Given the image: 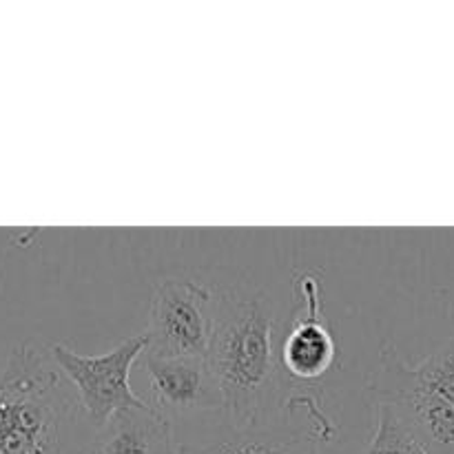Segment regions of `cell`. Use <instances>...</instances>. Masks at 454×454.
Returning <instances> with one entry per match:
<instances>
[{
    "label": "cell",
    "instance_id": "obj_1",
    "mask_svg": "<svg viewBox=\"0 0 454 454\" xmlns=\"http://www.w3.org/2000/svg\"><path fill=\"white\" fill-rule=\"evenodd\" d=\"M208 366L233 430L260 426L266 395L278 372L273 315L260 295L215 288Z\"/></svg>",
    "mask_w": 454,
    "mask_h": 454
},
{
    "label": "cell",
    "instance_id": "obj_2",
    "mask_svg": "<svg viewBox=\"0 0 454 454\" xmlns=\"http://www.w3.org/2000/svg\"><path fill=\"white\" fill-rule=\"evenodd\" d=\"M78 408L51 355L16 346L0 368V454H58L62 426Z\"/></svg>",
    "mask_w": 454,
    "mask_h": 454
},
{
    "label": "cell",
    "instance_id": "obj_3",
    "mask_svg": "<svg viewBox=\"0 0 454 454\" xmlns=\"http://www.w3.org/2000/svg\"><path fill=\"white\" fill-rule=\"evenodd\" d=\"M368 390L388 406L428 454H454V335L421 362L384 344Z\"/></svg>",
    "mask_w": 454,
    "mask_h": 454
},
{
    "label": "cell",
    "instance_id": "obj_4",
    "mask_svg": "<svg viewBox=\"0 0 454 454\" xmlns=\"http://www.w3.org/2000/svg\"><path fill=\"white\" fill-rule=\"evenodd\" d=\"M149 348L146 335H133L120 341L105 355H80L62 344H53L49 355L62 375L74 384L75 399L87 419L102 428L115 415L149 402L137 397L131 388V371Z\"/></svg>",
    "mask_w": 454,
    "mask_h": 454
},
{
    "label": "cell",
    "instance_id": "obj_5",
    "mask_svg": "<svg viewBox=\"0 0 454 454\" xmlns=\"http://www.w3.org/2000/svg\"><path fill=\"white\" fill-rule=\"evenodd\" d=\"M215 319V291L184 278H167L151 293L146 340L151 353L207 357Z\"/></svg>",
    "mask_w": 454,
    "mask_h": 454
},
{
    "label": "cell",
    "instance_id": "obj_6",
    "mask_svg": "<svg viewBox=\"0 0 454 454\" xmlns=\"http://www.w3.org/2000/svg\"><path fill=\"white\" fill-rule=\"evenodd\" d=\"M142 364L149 377V406L171 424L200 412L224 411L220 386L207 357L146 350Z\"/></svg>",
    "mask_w": 454,
    "mask_h": 454
},
{
    "label": "cell",
    "instance_id": "obj_7",
    "mask_svg": "<svg viewBox=\"0 0 454 454\" xmlns=\"http://www.w3.org/2000/svg\"><path fill=\"white\" fill-rule=\"evenodd\" d=\"M304 310L293 322L279 346V364L291 377L300 381H313L326 375L337 357L335 337L328 331L319 304V282L310 275L301 279Z\"/></svg>",
    "mask_w": 454,
    "mask_h": 454
},
{
    "label": "cell",
    "instance_id": "obj_8",
    "mask_svg": "<svg viewBox=\"0 0 454 454\" xmlns=\"http://www.w3.org/2000/svg\"><path fill=\"white\" fill-rule=\"evenodd\" d=\"M173 424L146 403L106 421L93 437L89 454H177Z\"/></svg>",
    "mask_w": 454,
    "mask_h": 454
},
{
    "label": "cell",
    "instance_id": "obj_9",
    "mask_svg": "<svg viewBox=\"0 0 454 454\" xmlns=\"http://www.w3.org/2000/svg\"><path fill=\"white\" fill-rule=\"evenodd\" d=\"M177 454H319L317 439L288 428L231 430L229 437L204 446H180Z\"/></svg>",
    "mask_w": 454,
    "mask_h": 454
},
{
    "label": "cell",
    "instance_id": "obj_10",
    "mask_svg": "<svg viewBox=\"0 0 454 454\" xmlns=\"http://www.w3.org/2000/svg\"><path fill=\"white\" fill-rule=\"evenodd\" d=\"M362 454H428L415 434L384 403H375V428Z\"/></svg>",
    "mask_w": 454,
    "mask_h": 454
}]
</instances>
